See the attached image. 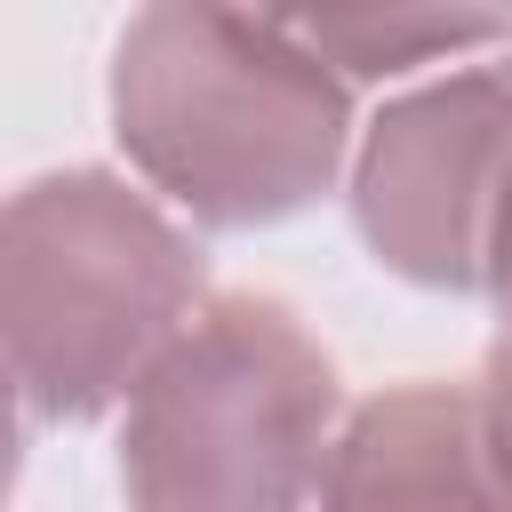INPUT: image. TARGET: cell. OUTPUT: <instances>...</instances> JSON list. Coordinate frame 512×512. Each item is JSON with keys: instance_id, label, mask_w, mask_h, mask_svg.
Listing matches in <instances>:
<instances>
[{"instance_id": "5b68a950", "label": "cell", "mask_w": 512, "mask_h": 512, "mask_svg": "<svg viewBox=\"0 0 512 512\" xmlns=\"http://www.w3.org/2000/svg\"><path fill=\"white\" fill-rule=\"evenodd\" d=\"M328 504H504L488 464V416L480 392L456 384H408L368 400L320 472Z\"/></svg>"}, {"instance_id": "277c9868", "label": "cell", "mask_w": 512, "mask_h": 512, "mask_svg": "<svg viewBox=\"0 0 512 512\" xmlns=\"http://www.w3.org/2000/svg\"><path fill=\"white\" fill-rule=\"evenodd\" d=\"M504 184H512V56L424 80L376 112L352 160V224L384 272L480 296Z\"/></svg>"}, {"instance_id": "ba28073f", "label": "cell", "mask_w": 512, "mask_h": 512, "mask_svg": "<svg viewBox=\"0 0 512 512\" xmlns=\"http://www.w3.org/2000/svg\"><path fill=\"white\" fill-rule=\"evenodd\" d=\"M480 296L496 304V336H512V184H504V208H496V240H488V280Z\"/></svg>"}, {"instance_id": "6da1fadb", "label": "cell", "mask_w": 512, "mask_h": 512, "mask_svg": "<svg viewBox=\"0 0 512 512\" xmlns=\"http://www.w3.org/2000/svg\"><path fill=\"white\" fill-rule=\"evenodd\" d=\"M112 128L192 224L256 232L336 184L352 88L248 0H152L112 48Z\"/></svg>"}, {"instance_id": "3957f363", "label": "cell", "mask_w": 512, "mask_h": 512, "mask_svg": "<svg viewBox=\"0 0 512 512\" xmlns=\"http://www.w3.org/2000/svg\"><path fill=\"white\" fill-rule=\"evenodd\" d=\"M336 456V368L272 296H208L128 384L136 504H304Z\"/></svg>"}, {"instance_id": "52a82bcc", "label": "cell", "mask_w": 512, "mask_h": 512, "mask_svg": "<svg viewBox=\"0 0 512 512\" xmlns=\"http://www.w3.org/2000/svg\"><path fill=\"white\" fill-rule=\"evenodd\" d=\"M480 416H488V464H496V496H512V336H496V344H488Z\"/></svg>"}, {"instance_id": "7a4b0ae2", "label": "cell", "mask_w": 512, "mask_h": 512, "mask_svg": "<svg viewBox=\"0 0 512 512\" xmlns=\"http://www.w3.org/2000/svg\"><path fill=\"white\" fill-rule=\"evenodd\" d=\"M0 296L16 408L80 424L128 400L152 352L200 312V248L120 176L64 168L8 200Z\"/></svg>"}, {"instance_id": "8992f818", "label": "cell", "mask_w": 512, "mask_h": 512, "mask_svg": "<svg viewBox=\"0 0 512 512\" xmlns=\"http://www.w3.org/2000/svg\"><path fill=\"white\" fill-rule=\"evenodd\" d=\"M248 8L304 32L344 80H384L512 40V0H248Z\"/></svg>"}]
</instances>
